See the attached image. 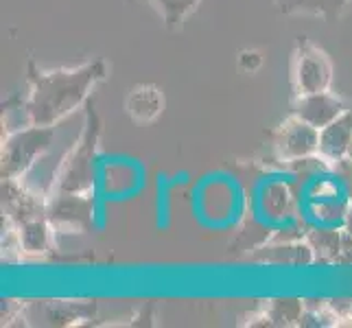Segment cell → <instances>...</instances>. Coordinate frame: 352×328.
<instances>
[{"mask_svg": "<svg viewBox=\"0 0 352 328\" xmlns=\"http://www.w3.org/2000/svg\"><path fill=\"white\" fill-rule=\"evenodd\" d=\"M110 75V66L103 57L90 59L72 68H42L29 59L24 101L27 123L40 127H55L75 109L90 101V92Z\"/></svg>", "mask_w": 352, "mask_h": 328, "instance_id": "1", "label": "cell"}, {"mask_svg": "<svg viewBox=\"0 0 352 328\" xmlns=\"http://www.w3.org/2000/svg\"><path fill=\"white\" fill-rule=\"evenodd\" d=\"M83 107H86L83 129L79 133L75 147L64 157L62 168H59V173L55 177V190L59 193L90 195L96 182V160H99L103 123L92 101H88Z\"/></svg>", "mask_w": 352, "mask_h": 328, "instance_id": "2", "label": "cell"}, {"mask_svg": "<svg viewBox=\"0 0 352 328\" xmlns=\"http://www.w3.org/2000/svg\"><path fill=\"white\" fill-rule=\"evenodd\" d=\"M55 127H40L31 123L11 131L0 149V177L20 179L24 173H29L40 162V157L51 149Z\"/></svg>", "mask_w": 352, "mask_h": 328, "instance_id": "3", "label": "cell"}, {"mask_svg": "<svg viewBox=\"0 0 352 328\" xmlns=\"http://www.w3.org/2000/svg\"><path fill=\"white\" fill-rule=\"evenodd\" d=\"M335 66L324 48L315 46L307 35H300L291 55V88L296 96L331 90Z\"/></svg>", "mask_w": 352, "mask_h": 328, "instance_id": "4", "label": "cell"}, {"mask_svg": "<svg viewBox=\"0 0 352 328\" xmlns=\"http://www.w3.org/2000/svg\"><path fill=\"white\" fill-rule=\"evenodd\" d=\"M274 153L280 162H305L320 153V129L291 114L274 133Z\"/></svg>", "mask_w": 352, "mask_h": 328, "instance_id": "5", "label": "cell"}, {"mask_svg": "<svg viewBox=\"0 0 352 328\" xmlns=\"http://www.w3.org/2000/svg\"><path fill=\"white\" fill-rule=\"evenodd\" d=\"M94 204L90 195L79 193H55L46 206V217L53 228L62 230H88L92 223Z\"/></svg>", "mask_w": 352, "mask_h": 328, "instance_id": "6", "label": "cell"}, {"mask_svg": "<svg viewBox=\"0 0 352 328\" xmlns=\"http://www.w3.org/2000/svg\"><path fill=\"white\" fill-rule=\"evenodd\" d=\"M350 105L342 99V96L333 94L331 90L318 92V94H307V96H296L294 101V114L307 120L313 127L324 129L331 125L335 118L342 116Z\"/></svg>", "mask_w": 352, "mask_h": 328, "instance_id": "7", "label": "cell"}, {"mask_svg": "<svg viewBox=\"0 0 352 328\" xmlns=\"http://www.w3.org/2000/svg\"><path fill=\"white\" fill-rule=\"evenodd\" d=\"M164 92L155 83H138L133 86L125 99V112L133 123L149 125L157 120L164 112Z\"/></svg>", "mask_w": 352, "mask_h": 328, "instance_id": "8", "label": "cell"}, {"mask_svg": "<svg viewBox=\"0 0 352 328\" xmlns=\"http://www.w3.org/2000/svg\"><path fill=\"white\" fill-rule=\"evenodd\" d=\"M352 153V105L335 118L331 125L320 129V155L326 162H344Z\"/></svg>", "mask_w": 352, "mask_h": 328, "instance_id": "9", "label": "cell"}, {"mask_svg": "<svg viewBox=\"0 0 352 328\" xmlns=\"http://www.w3.org/2000/svg\"><path fill=\"white\" fill-rule=\"evenodd\" d=\"M350 0H276V7L285 16H318L335 22L344 14Z\"/></svg>", "mask_w": 352, "mask_h": 328, "instance_id": "10", "label": "cell"}, {"mask_svg": "<svg viewBox=\"0 0 352 328\" xmlns=\"http://www.w3.org/2000/svg\"><path fill=\"white\" fill-rule=\"evenodd\" d=\"M20 230V245L29 254H42L51 248V232L53 223L48 221L46 215L24 219V221L16 223Z\"/></svg>", "mask_w": 352, "mask_h": 328, "instance_id": "11", "label": "cell"}, {"mask_svg": "<svg viewBox=\"0 0 352 328\" xmlns=\"http://www.w3.org/2000/svg\"><path fill=\"white\" fill-rule=\"evenodd\" d=\"M147 3L155 7L166 29L177 31L184 27V22L199 7L201 0H147Z\"/></svg>", "mask_w": 352, "mask_h": 328, "instance_id": "12", "label": "cell"}, {"mask_svg": "<svg viewBox=\"0 0 352 328\" xmlns=\"http://www.w3.org/2000/svg\"><path fill=\"white\" fill-rule=\"evenodd\" d=\"M263 62H265V57L261 51H256V48H245V51L239 53V70L245 72V75L258 72L263 68Z\"/></svg>", "mask_w": 352, "mask_h": 328, "instance_id": "13", "label": "cell"}]
</instances>
